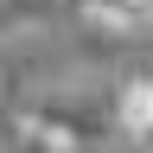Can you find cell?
Here are the masks:
<instances>
[{"label": "cell", "mask_w": 153, "mask_h": 153, "mask_svg": "<svg viewBox=\"0 0 153 153\" xmlns=\"http://www.w3.org/2000/svg\"><path fill=\"white\" fill-rule=\"evenodd\" d=\"M115 128L128 140H153V76H128L115 96Z\"/></svg>", "instance_id": "obj_2"}, {"label": "cell", "mask_w": 153, "mask_h": 153, "mask_svg": "<svg viewBox=\"0 0 153 153\" xmlns=\"http://www.w3.org/2000/svg\"><path fill=\"white\" fill-rule=\"evenodd\" d=\"M83 19L96 26H115V32H147L153 26V0H76Z\"/></svg>", "instance_id": "obj_3"}, {"label": "cell", "mask_w": 153, "mask_h": 153, "mask_svg": "<svg viewBox=\"0 0 153 153\" xmlns=\"http://www.w3.org/2000/svg\"><path fill=\"white\" fill-rule=\"evenodd\" d=\"M26 134L45 140V147H96L108 134V121H102V108L89 96H45L26 115Z\"/></svg>", "instance_id": "obj_1"}]
</instances>
